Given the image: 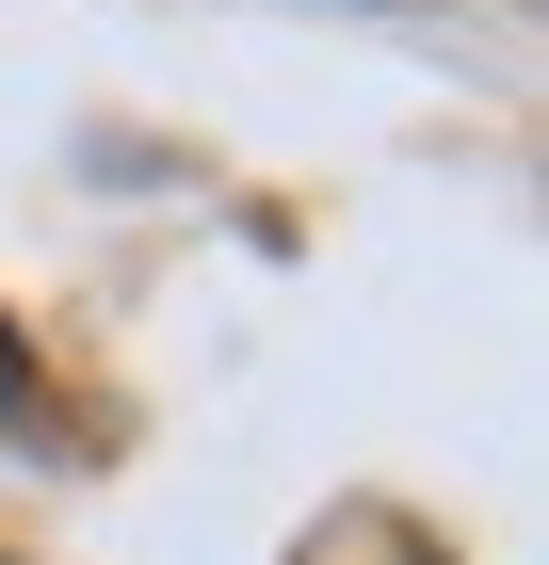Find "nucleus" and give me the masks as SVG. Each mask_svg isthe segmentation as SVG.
Listing matches in <instances>:
<instances>
[{"label":"nucleus","mask_w":549,"mask_h":565,"mask_svg":"<svg viewBox=\"0 0 549 565\" xmlns=\"http://www.w3.org/2000/svg\"><path fill=\"white\" fill-rule=\"evenodd\" d=\"M0 420H33V340L0 323Z\"/></svg>","instance_id":"obj_1"}]
</instances>
